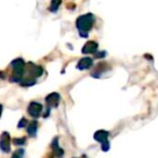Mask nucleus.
Returning a JSON list of instances; mask_svg holds the SVG:
<instances>
[{
  "label": "nucleus",
  "instance_id": "obj_1",
  "mask_svg": "<svg viewBox=\"0 0 158 158\" xmlns=\"http://www.w3.org/2000/svg\"><path fill=\"white\" fill-rule=\"evenodd\" d=\"M93 22H94V16L91 13L81 15L76 21V25L79 31H80V34H81L82 37H87V36H88L87 35V31H88L89 29H91Z\"/></svg>",
  "mask_w": 158,
  "mask_h": 158
},
{
  "label": "nucleus",
  "instance_id": "obj_2",
  "mask_svg": "<svg viewBox=\"0 0 158 158\" xmlns=\"http://www.w3.org/2000/svg\"><path fill=\"white\" fill-rule=\"evenodd\" d=\"M41 110H42V105L37 103V102H33V103H31V105L28 106V114L31 115V116L35 117V118L40 116Z\"/></svg>",
  "mask_w": 158,
  "mask_h": 158
},
{
  "label": "nucleus",
  "instance_id": "obj_3",
  "mask_svg": "<svg viewBox=\"0 0 158 158\" xmlns=\"http://www.w3.org/2000/svg\"><path fill=\"white\" fill-rule=\"evenodd\" d=\"M12 66H13L14 68V73H15L18 76H21V75H23V73H24V68H25V63L24 61H23L22 59H18V60H14L13 62H12Z\"/></svg>",
  "mask_w": 158,
  "mask_h": 158
},
{
  "label": "nucleus",
  "instance_id": "obj_4",
  "mask_svg": "<svg viewBox=\"0 0 158 158\" xmlns=\"http://www.w3.org/2000/svg\"><path fill=\"white\" fill-rule=\"evenodd\" d=\"M10 135L7 132H3L0 138V148L3 152H9L10 151Z\"/></svg>",
  "mask_w": 158,
  "mask_h": 158
},
{
  "label": "nucleus",
  "instance_id": "obj_5",
  "mask_svg": "<svg viewBox=\"0 0 158 158\" xmlns=\"http://www.w3.org/2000/svg\"><path fill=\"white\" fill-rule=\"evenodd\" d=\"M93 64V61L92 59L90 57H85V59H81L79 61V63L77 64V68L80 70H84V69H88L92 66Z\"/></svg>",
  "mask_w": 158,
  "mask_h": 158
},
{
  "label": "nucleus",
  "instance_id": "obj_6",
  "mask_svg": "<svg viewBox=\"0 0 158 158\" xmlns=\"http://www.w3.org/2000/svg\"><path fill=\"white\" fill-rule=\"evenodd\" d=\"M98 50V44L94 41H89L82 48V53H95Z\"/></svg>",
  "mask_w": 158,
  "mask_h": 158
},
{
  "label": "nucleus",
  "instance_id": "obj_7",
  "mask_svg": "<svg viewBox=\"0 0 158 158\" xmlns=\"http://www.w3.org/2000/svg\"><path fill=\"white\" fill-rule=\"evenodd\" d=\"M107 138H108V132L105 131V130H99L94 134V139L97 141H99V142H101L102 144L107 142Z\"/></svg>",
  "mask_w": 158,
  "mask_h": 158
},
{
  "label": "nucleus",
  "instance_id": "obj_8",
  "mask_svg": "<svg viewBox=\"0 0 158 158\" xmlns=\"http://www.w3.org/2000/svg\"><path fill=\"white\" fill-rule=\"evenodd\" d=\"M59 100H60V95L57 93H52V94H49L47 97L46 101L49 103V105L52 104L53 106H56L57 103H59Z\"/></svg>",
  "mask_w": 158,
  "mask_h": 158
},
{
  "label": "nucleus",
  "instance_id": "obj_9",
  "mask_svg": "<svg viewBox=\"0 0 158 158\" xmlns=\"http://www.w3.org/2000/svg\"><path fill=\"white\" fill-rule=\"evenodd\" d=\"M31 66V68L29 69V73H31V75H33L34 77H39L42 75V73H44V69H42V67H40V66H36L34 65L33 63H29Z\"/></svg>",
  "mask_w": 158,
  "mask_h": 158
},
{
  "label": "nucleus",
  "instance_id": "obj_10",
  "mask_svg": "<svg viewBox=\"0 0 158 158\" xmlns=\"http://www.w3.org/2000/svg\"><path fill=\"white\" fill-rule=\"evenodd\" d=\"M37 127H38V123L37 121H31V123H29L28 128H27V133L29 134L31 136H34L36 134V132H37Z\"/></svg>",
  "mask_w": 158,
  "mask_h": 158
},
{
  "label": "nucleus",
  "instance_id": "obj_11",
  "mask_svg": "<svg viewBox=\"0 0 158 158\" xmlns=\"http://www.w3.org/2000/svg\"><path fill=\"white\" fill-rule=\"evenodd\" d=\"M53 149H54V153L55 155H56V157H63V151H62L61 148H60L59 146H57V140H54V142H53Z\"/></svg>",
  "mask_w": 158,
  "mask_h": 158
},
{
  "label": "nucleus",
  "instance_id": "obj_12",
  "mask_svg": "<svg viewBox=\"0 0 158 158\" xmlns=\"http://www.w3.org/2000/svg\"><path fill=\"white\" fill-rule=\"evenodd\" d=\"M36 80L33 78V77H31V78H26L25 80H23L22 81V85L25 87H28V86H33V85H35Z\"/></svg>",
  "mask_w": 158,
  "mask_h": 158
},
{
  "label": "nucleus",
  "instance_id": "obj_13",
  "mask_svg": "<svg viewBox=\"0 0 158 158\" xmlns=\"http://www.w3.org/2000/svg\"><path fill=\"white\" fill-rule=\"evenodd\" d=\"M60 5H61V1H52V2H51V6H50V10L53 12H55Z\"/></svg>",
  "mask_w": 158,
  "mask_h": 158
},
{
  "label": "nucleus",
  "instance_id": "obj_14",
  "mask_svg": "<svg viewBox=\"0 0 158 158\" xmlns=\"http://www.w3.org/2000/svg\"><path fill=\"white\" fill-rule=\"evenodd\" d=\"M23 156H24V149H19L13 154L12 158H23Z\"/></svg>",
  "mask_w": 158,
  "mask_h": 158
},
{
  "label": "nucleus",
  "instance_id": "obj_15",
  "mask_svg": "<svg viewBox=\"0 0 158 158\" xmlns=\"http://www.w3.org/2000/svg\"><path fill=\"white\" fill-rule=\"evenodd\" d=\"M25 142H26V140H25L24 138L15 139V140H14V144L15 145H23V144H25Z\"/></svg>",
  "mask_w": 158,
  "mask_h": 158
},
{
  "label": "nucleus",
  "instance_id": "obj_16",
  "mask_svg": "<svg viewBox=\"0 0 158 158\" xmlns=\"http://www.w3.org/2000/svg\"><path fill=\"white\" fill-rule=\"evenodd\" d=\"M21 121H22V123H19V127H20V128H21V127H23V126H24V125H26V121H27V120H26V119H24V118H23Z\"/></svg>",
  "mask_w": 158,
  "mask_h": 158
},
{
  "label": "nucleus",
  "instance_id": "obj_17",
  "mask_svg": "<svg viewBox=\"0 0 158 158\" xmlns=\"http://www.w3.org/2000/svg\"><path fill=\"white\" fill-rule=\"evenodd\" d=\"M1 112H2V105L0 104V116H1Z\"/></svg>",
  "mask_w": 158,
  "mask_h": 158
}]
</instances>
